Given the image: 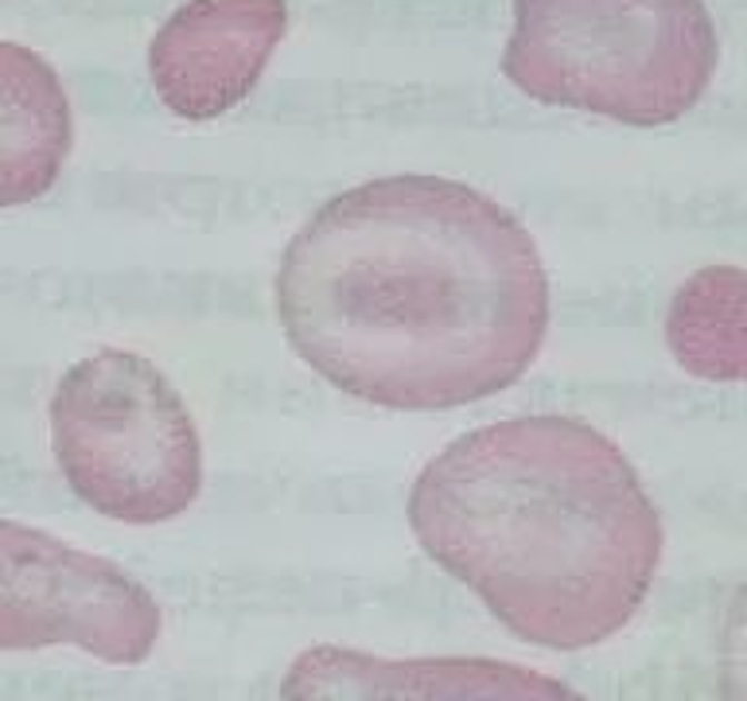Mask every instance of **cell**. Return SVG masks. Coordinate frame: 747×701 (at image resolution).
<instances>
[{"label":"cell","mask_w":747,"mask_h":701,"mask_svg":"<svg viewBox=\"0 0 747 701\" xmlns=\"http://www.w3.org/2000/svg\"><path fill=\"white\" fill-rule=\"evenodd\" d=\"M277 316L331 386L386 409H456L529 371L549 277L498 199L444 176H381L292 234Z\"/></svg>","instance_id":"1"},{"label":"cell","mask_w":747,"mask_h":701,"mask_svg":"<svg viewBox=\"0 0 747 701\" xmlns=\"http://www.w3.org/2000/svg\"><path fill=\"white\" fill-rule=\"evenodd\" d=\"M409 526L514 635L580 651L643 608L661 519L622 448L576 417H506L444 444Z\"/></svg>","instance_id":"2"},{"label":"cell","mask_w":747,"mask_h":701,"mask_svg":"<svg viewBox=\"0 0 747 701\" xmlns=\"http://www.w3.org/2000/svg\"><path fill=\"white\" fill-rule=\"evenodd\" d=\"M720 62L705 0H514L502 70L545 106L622 125H666Z\"/></svg>","instance_id":"3"},{"label":"cell","mask_w":747,"mask_h":701,"mask_svg":"<svg viewBox=\"0 0 747 701\" xmlns=\"http://www.w3.org/2000/svg\"><path fill=\"white\" fill-rule=\"evenodd\" d=\"M51 452L86 506L129 526L179 519L202 487L191 409L160 366L124 347L93 350L59 378Z\"/></svg>","instance_id":"4"},{"label":"cell","mask_w":747,"mask_h":701,"mask_svg":"<svg viewBox=\"0 0 747 701\" xmlns=\"http://www.w3.org/2000/svg\"><path fill=\"white\" fill-rule=\"evenodd\" d=\"M160 604L109 557L39 526L0 519V651L78 646L106 662H145Z\"/></svg>","instance_id":"5"},{"label":"cell","mask_w":747,"mask_h":701,"mask_svg":"<svg viewBox=\"0 0 747 701\" xmlns=\"http://www.w3.org/2000/svg\"><path fill=\"white\" fill-rule=\"evenodd\" d=\"M285 31V0H187L152 36L148 75L171 113L210 121L249 98Z\"/></svg>","instance_id":"6"},{"label":"cell","mask_w":747,"mask_h":701,"mask_svg":"<svg viewBox=\"0 0 747 701\" xmlns=\"http://www.w3.org/2000/svg\"><path fill=\"white\" fill-rule=\"evenodd\" d=\"M285 701H584L549 674L502 659H386L319 643L296 654Z\"/></svg>","instance_id":"7"},{"label":"cell","mask_w":747,"mask_h":701,"mask_svg":"<svg viewBox=\"0 0 747 701\" xmlns=\"http://www.w3.org/2000/svg\"><path fill=\"white\" fill-rule=\"evenodd\" d=\"M70 145L74 117L59 70L31 47L0 39V207L51 191Z\"/></svg>","instance_id":"8"},{"label":"cell","mask_w":747,"mask_h":701,"mask_svg":"<svg viewBox=\"0 0 747 701\" xmlns=\"http://www.w3.org/2000/svg\"><path fill=\"white\" fill-rule=\"evenodd\" d=\"M674 358L705 382H747V269L705 265L674 293L666 312Z\"/></svg>","instance_id":"9"},{"label":"cell","mask_w":747,"mask_h":701,"mask_svg":"<svg viewBox=\"0 0 747 701\" xmlns=\"http://www.w3.org/2000/svg\"><path fill=\"white\" fill-rule=\"evenodd\" d=\"M720 693L724 701H747V584L736 592L720 639Z\"/></svg>","instance_id":"10"}]
</instances>
